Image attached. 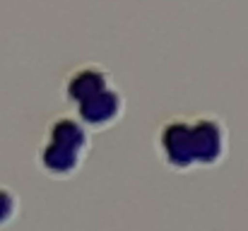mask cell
<instances>
[{
    "label": "cell",
    "mask_w": 248,
    "mask_h": 231,
    "mask_svg": "<svg viewBox=\"0 0 248 231\" xmlns=\"http://www.w3.org/2000/svg\"><path fill=\"white\" fill-rule=\"evenodd\" d=\"M155 150L166 169L176 173L195 171V154H193V138H190V118L173 116L157 128Z\"/></svg>",
    "instance_id": "1"
},
{
    "label": "cell",
    "mask_w": 248,
    "mask_h": 231,
    "mask_svg": "<svg viewBox=\"0 0 248 231\" xmlns=\"http://www.w3.org/2000/svg\"><path fill=\"white\" fill-rule=\"evenodd\" d=\"M190 138L198 169H215L229 154V128L215 113H200L190 118Z\"/></svg>",
    "instance_id": "2"
},
{
    "label": "cell",
    "mask_w": 248,
    "mask_h": 231,
    "mask_svg": "<svg viewBox=\"0 0 248 231\" xmlns=\"http://www.w3.org/2000/svg\"><path fill=\"white\" fill-rule=\"evenodd\" d=\"M123 113H125V96L116 84H108L101 92L75 104V116L89 130H108L123 118Z\"/></svg>",
    "instance_id": "3"
},
{
    "label": "cell",
    "mask_w": 248,
    "mask_h": 231,
    "mask_svg": "<svg viewBox=\"0 0 248 231\" xmlns=\"http://www.w3.org/2000/svg\"><path fill=\"white\" fill-rule=\"evenodd\" d=\"M84 159H87V152H80L70 145H63V142H56L48 138H44L39 154H36V164H39L41 173L53 181H68V178L78 176Z\"/></svg>",
    "instance_id": "4"
},
{
    "label": "cell",
    "mask_w": 248,
    "mask_h": 231,
    "mask_svg": "<svg viewBox=\"0 0 248 231\" xmlns=\"http://www.w3.org/2000/svg\"><path fill=\"white\" fill-rule=\"evenodd\" d=\"M108 84H113V79H111V73L101 63H94V61L80 63L63 79V96L68 104L75 106V104L84 101L87 96L101 92Z\"/></svg>",
    "instance_id": "5"
},
{
    "label": "cell",
    "mask_w": 248,
    "mask_h": 231,
    "mask_svg": "<svg viewBox=\"0 0 248 231\" xmlns=\"http://www.w3.org/2000/svg\"><path fill=\"white\" fill-rule=\"evenodd\" d=\"M17 215H19V198H17V193L12 188H7V185H0V229L12 224Z\"/></svg>",
    "instance_id": "6"
}]
</instances>
